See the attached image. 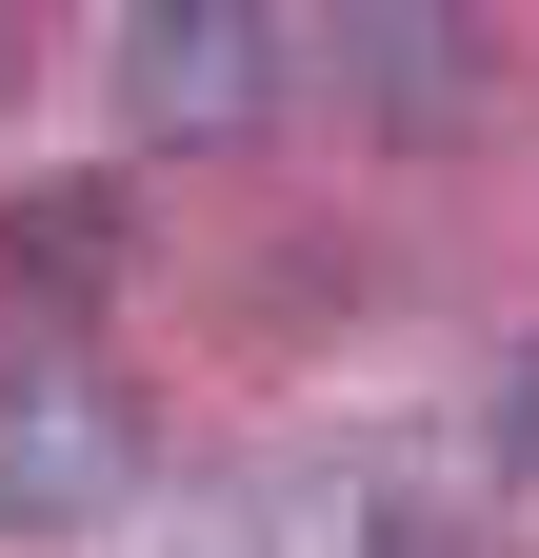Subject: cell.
I'll return each instance as SVG.
<instances>
[{
    "label": "cell",
    "instance_id": "cell-1",
    "mask_svg": "<svg viewBox=\"0 0 539 558\" xmlns=\"http://www.w3.org/2000/svg\"><path fill=\"white\" fill-rule=\"evenodd\" d=\"M141 478H160L141 379H100L81 339L0 379V538H100V519H141Z\"/></svg>",
    "mask_w": 539,
    "mask_h": 558
},
{
    "label": "cell",
    "instance_id": "cell-2",
    "mask_svg": "<svg viewBox=\"0 0 539 558\" xmlns=\"http://www.w3.org/2000/svg\"><path fill=\"white\" fill-rule=\"evenodd\" d=\"M120 100L160 140H240L280 100V21H260V0H141V21H120Z\"/></svg>",
    "mask_w": 539,
    "mask_h": 558
},
{
    "label": "cell",
    "instance_id": "cell-3",
    "mask_svg": "<svg viewBox=\"0 0 539 558\" xmlns=\"http://www.w3.org/2000/svg\"><path fill=\"white\" fill-rule=\"evenodd\" d=\"M120 259H141V180L120 160H40L21 199H0V300L21 319H100Z\"/></svg>",
    "mask_w": 539,
    "mask_h": 558
},
{
    "label": "cell",
    "instance_id": "cell-4",
    "mask_svg": "<svg viewBox=\"0 0 539 558\" xmlns=\"http://www.w3.org/2000/svg\"><path fill=\"white\" fill-rule=\"evenodd\" d=\"M320 60H340L360 100H459V81H480V40H459V21H340Z\"/></svg>",
    "mask_w": 539,
    "mask_h": 558
},
{
    "label": "cell",
    "instance_id": "cell-5",
    "mask_svg": "<svg viewBox=\"0 0 539 558\" xmlns=\"http://www.w3.org/2000/svg\"><path fill=\"white\" fill-rule=\"evenodd\" d=\"M480 478L539 499V339H500V379H480Z\"/></svg>",
    "mask_w": 539,
    "mask_h": 558
},
{
    "label": "cell",
    "instance_id": "cell-6",
    "mask_svg": "<svg viewBox=\"0 0 539 558\" xmlns=\"http://www.w3.org/2000/svg\"><path fill=\"white\" fill-rule=\"evenodd\" d=\"M21 360H60V339H40V319H21V300H0V379H21Z\"/></svg>",
    "mask_w": 539,
    "mask_h": 558
}]
</instances>
